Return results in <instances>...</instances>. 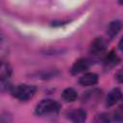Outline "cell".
Here are the masks:
<instances>
[{
  "mask_svg": "<svg viewBox=\"0 0 123 123\" xmlns=\"http://www.w3.org/2000/svg\"><path fill=\"white\" fill-rule=\"evenodd\" d=\"M36 90V86L23 84L13 86L11 89V93L14 98H16L19 101H28L35 95Z\"/></svg>",
  "mask_w": 123,
  "mask_h": 123,
  "instance_id": "cell-1",
  "label": "cell"
},
{
  "mask_svg": "<svg viewBox=\"0 0 123 123\" xmlns=\"http://www.w3.org/2000/svg\"><path fill=\"white\" fill-rule=\"evenodd\" d=\"M60 110V104L53 99H43L36 107L37 115H46L52 112H57Z\"/></svg>",
  "mask_w": 123,
  "mask_h": 123,
  "instance_id": "cell-2",
  "label": "cell"
},
{
  "mask_svg": "<svg viewBox=\"0 0 123 123\" xmlns=\"http://www.w3.org/2000/svg\"><path fill=\"white\" fill-rule=\"evenodd\" d=\"M107 46H108V42L106 39H104L103 37H96L93 39V41L90 44L89 52L91 55L97 57L106 52Z\"/></svg>",
  "mask_w": 123,
  "mask_h": 123,
  "instance_id": "cell-3",
  "label": "cell"
},
{
  "mask_svg": "<svg viewBox=\"0 0 123 123\" xmlns=\"http://www.w3.org/2000/svg\"><path fill=\"white\" fill-rule=\"evenodd\" d=\"M91 64V62L90 60L86 59V58H81V59H78L72 65L71 69H70V72L72 75H76V74H79L81 72H84L86 71V69H88V67L90 66Z\"/></svg>",
  "mask_w": 123,
  "mask_h": 123,
  "instance_id": "cell-4",
  "label": "cell"
},
{
  "mask_svg": "<svg viewBox=\"0 0 123 123\" xmlns=\"http://www.w3.org/2000/svg\"><path fill=\"white\" fill-rule=\"evenodd\" d=\"M67 117L72 123H85L86 119V113L82 109L71 110L67 112Z\"/></svg>",
  "mask_w": 123,
  "mask_h": 123,
  "instance_id": "cell-5",
  "label": "cell"
},
{
  "mask_svg": "<svg viewBox=\"0 0 123 123\" xmlns=\"http://www.w3.org/2000/svg\"><path fill=\"white\" fill-rule=\"evenodd\" d=\"M122 98V92L120 90V88L115 87L113 89H111L109 94L107 95L106 98V106L107 107H111L114 106L117 102H119Z\"/></svg>",
  "mask_w": 123,
  "mask_h": 123,
  "instance_id": "cell-6",
  "label": "cell"
},
{
  "mask_svg": "<svg viewBox=\"0 0 123 123\" xmlns=\"http://www.w3.org/2000/svg\"><path fill=\"white\" fill-rule=\"evenodd\" d=\"M97 82H98V75L93 72L86 73L79 79V83L82 86H93V85L97 84Z\"/></svg>",
  "mask_w": 123,
  "mask_h": 123,
  "instance_id": "cell-7",
  "label": "cell"
},
{
  "mask_svg": "<svg viewBox=\"0 0 123 123\" xmlns=\"http://www.w3.org/2000/svg\"><path fill=\"white\" fill-rule=\"evenodd\" d=\"M121 28H122V23H121L120 20L111 21L109 24V26L107 27V35H108V37L110 38H113L121 31Z\"/></svg>",
  "mask_w": 123,
  "mask_h": 123,
  "instance_id": "cell-8",
  "label": "cell"
},
{
  "mask_svg": "<svg viewBox=\"0 0 123 123\" xmlns=\"http://www.w3.org/2000/svg\"><path fill=\"white\" fill-rule=\"evenodd\" d=\"M119 62H120V59L115 54L114 51L109 52L104 58V65L106 68H111V67L115 66L116 64H118Z\"/></svg>",
  "mask_w": 123,
  "mask_h": 123,
  "instance_id": "cell-9",
  "label": "cell"
},
{
  "mask_svg": "<svg viewBox=\"0 0 123 123\" xmlns=\"http://www.w3.org/2000/svg\"><path fill=\"white\" fill-rule=\"evenodd\" d=\"M12 67L9 62L0 61V82L8 80L12 75Z\"/></svg>",
  "mask_w": 123,
  "mask_h": 123,
  "instance_id": "cell-10",
  "label": "cell"
},
{
  "mask_svg": "<svg viewBox=\"0 0 123 123\" xmlns=\"http://www.w3.org/2000/svg\"><path fill=\"white\" fill-rule=\"evenodd\" d=\"M77 97H78V94L76 90L72 87H67L62 92V98L65 102H73L77 99Z\"/></svg>",
  "mask_w": 123,
  "mask_h": 123,
  "instance_id": "cell-11",
  "label": "cell"
},
{
  "mask_svg": "<svg viewBox=\"0 0 123 123\" xmlns=\"http://www.w3.org/2000/svg\"><path fill=\"white\" fill-rule=\"evenodd\" d=\"M92 123H111V121H110V117L108 116V114L99 113L94 117Z\"/></svg>",
  "mask_w": 123,
  "mask_h": 123,
  "instance_id": "cell-12",
  "label": "cell"
},
{
  "mask_svg": "<svg viewBox=\"0 0 123 123\" xmlns=\"http://www.w3.org/2000/svg\"><path fill=\"white\" fill-rule=\"evenodd\" d=\"M122 115H123V113H122V107L120 106V107L115 111L114 115H113V118H114L115 121H117V122L120 123V122L122 121Z\"/></svg>",
  "mask_w": 123,
  "mask_h": 123,
  "instance_id": "cell-13",
  "label": "cell"
},
{
  "mask_svg": "<svg viewBox=\"0 0 123 123\" xmlns=\"http://www.w3.org/2000/svg\"><path fill=\"white\" fill-rule=\"evenodd\" d=\"M115 79L118 81V83H122L123 76H122V70H121V69H119V70L115 73Z\"/></svg>",
  "mask_w": 123,
  "mask_h": 123,
  "instance_id": "cell-14",
  "label": "cell"
},
{
  "mask_svg": "<svg viewBox=\"0 0 123 123\" xmlns=\"http://www.w3.org/2000/svg\"><path fill=\"white\" fill-rule=\"evenodd\" d=\"M0 123H7V120H5L3 118H0Z\"/></svg>",
  "mask_w": 123,
  "mask_h": 123,
  "instance_id": "cell-15",
  "label": "cell"
}]
</instances>
